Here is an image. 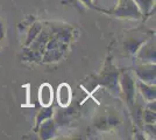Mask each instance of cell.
Segmentation results:
<instances>
[{
    "mask_svg": "<svg viewBox=\"0 0 156 140\" xmlns=\"http://www.w3.org/2000/svg\"><path fill=\"white\" fill-rule=\"evenodd\" d=\"M40 100H41V104L48 106L52 100V92L50 87L46 84L41 88V91H40Z\"/></svg>",
    "mask_w": 156,
    "mask_h": 140,
    "instance_id": "1",
    "label": "cell"
},
{
    "mask_svg": "<svg viewBox=\"0 0 156 140\" xmlns=\"http://www.w3.org/2000/svg\"><path fill=\"white\" fill-rule=\"evenodd\" d=\"M69 98H70V93H69V90H68V87L66 85H62L59 87L58 90V100L59 104L62 105H68L69 104Z\"/></svg>",
    "mask_w": 156,
    "mask_h": 140,
    "instance_id": "2",
    "label": "cell"
}]
</instances>
